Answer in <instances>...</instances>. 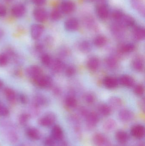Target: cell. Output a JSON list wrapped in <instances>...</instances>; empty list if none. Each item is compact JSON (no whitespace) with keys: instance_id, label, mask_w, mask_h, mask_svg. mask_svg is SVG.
Segmentation results:
<instances>
[{"instance_id":"11","label":"cell","mask_w":145,"mask_h":146,"mask_svg":"<svg viewBox=\"0 0 145 146\" xmlns=\"http://www.w3.org/2000/svg\"><path fill=\"white\" fill-rule=\"evenodd\" d=\"M96 13L100 19L105 20L109 17L110 11L107 5L104 3H100L97 7Z\"/></svg>"},{"instance_id":"1","label":"cell","mask_w":145,"mask_h":146,"mask_svg":"<svg viewBox=\"0 0 145 146\" xmlns=\"http://www.w3.org/2000/svg\"><path fill=\"white\" fill-rule=\"evenodd\" d=\"M33 82L38 87L41 88H49L52 87L53 81L49 76L42 75L38 78L33 80Z\"/></svg>"},{"instance_id":"52","label":"cell","mask_w":145,"mask_h":146,"mask_svg":"<svg viewBox=\"0 0 145 146\" xmlns=\"http://www.w3.org/2000/svg\"><path fill=\"white\" fill-rule=\"evenodd\" d=\"M32 2L38 6L43 5L46 2V0H32Z\"/></svg>"},{"instance_id":"36","label":"cell","mask_w":145,"mask_h":146,"mask_svg":"<svg viewBox=\"0 0 145 146\" xmlns=\"http://www.w3.org/2000/svg\"><path fill=\"white\" fill-rule=\"evenodd\" d=\"M41 61L45 66L49 67L51 66L52 60L49 55L47 54H43L41 56Z\"/></svg>"},{"instance_id":"35","label":"cell","mask_w":145,"mask_h":146,"mask_svg":"<svg viewBox=\"0 0 145 146\" xmlns=\"http://www.w3.org/2000/svg\"><path fill=\"white\" fill-rule=\"evenodd\" d=\"M135 49V46L132 43L126 44L120 48V51L122 53H129L133 52Z\"/></svg>"},{"instance_id":"29","label":"cell","mask_w":145,"mask_h":146,"mask_svg":"<svg viewBox=\"0 0 145 146\" xmlns=\"http://www.w3.org/2000/svg\"><path fill=\"white\" fill-rule=\"evenodd\" d=\"M98 110L100 114L104 116H108L112 113L110 106L106 104H101L98 107Z\"/></svg>"},{"instance_id":"22","label":"cell","mask_w":145,"mask_h":146,"mask_svg":"<svg viewBox=\"0 0 145 146\" xmlns=\"http://www.w3.org/2000/svg\"><path fill=\"white\" fill-rule=\"evenodd\" d=\"M132 66L135 71L138 72H142L144 68V60L140 56L135 57L132 62Z\"/></svg>"},{"instance_id":"31","label":"cell","mask_w":145,"mask_h":146,"mask_svg":"<svg viewBox=\"0 0 145 146\" xmlns=\"http://www.w3.org/2000/svg\"><path fill=\"white\" fill-rule=\"evenodd\" d=\"M78 48L82 53H88L91 51L92 47L89 42L87 41H83L79 44Z\"/></svg>"},{"instance_id":"27","label":"cell","mask_w":145,"mask_h":146,"mask_svg":"<svg viewBox=\"0 0 145 146\" xmlns=\"http://www.w3.org/2000/svg\"><path fill=\"white\" fill-rule=\"evenodd\" d=\"M84 23L86 26L91 30L96 31L97 29V24L94 19L91 16H86L84 19Z\"/></svg>"},{"instance_id":"46","label":"cell","mask_w":145,"mask_h":146,"mask_svg":"<svg viewBox=\"0 0 145 146\" xmlns=\"http://www.w3.org/2000/svg\"><path fill=\"white\" fill-rule=\"evenodd\" d=\"M44 45L42 43L37 42L35 45V50L37 53H41L43 52Z\"/></svg>"},{"instance_id":"45","label":"cell","mask_w":145,"mask_h":146,"mask_svg":"<svg viewBox=\"0 0 145 146\" xmlns=\"http://www.w3.org/2000/svg\"><path fill=\"white\" fill-rule=\"evenodd\" d=\"M54 42L53 38L51 36H46L44 39V44L48 47L52 45Z\"/></svg>"},{"instance_id":"48","label":"cell","mask_w":145,"mask_h":146,"mask_svg":"<svg viewBox=\"0 0 145 146\" xmlns=\"http://www.w3.org/2000/svg\"><path fill=\"white\" fill-rule=\"evenodd\" d=\"M55 140L52 137H48L45 139L44 144L46 146H54Z\"/></svg>"},{"instance_id":"41","label":"cell","mask_w":145,"mask_h":146,"mask_svg":"<svg viewBox=\"0 0 145 146\" xmlns=\"http://www.w3.org/2000/svg\"><path fill=\"white\" fill-rule=\"evenodd\" d=\"M84 101L89 104H92L95 101V97L91 93H87L84 95Z\"/></svg>"},{"instance_id":"24","label":"cell","mask_w":145,"mask_h":146,"mask_svg":"<svg viewBox=\"0 0 145 146\" xmlns=\"http://www.w3.org/2000/svg\"><path fill=\"white\" fill-rule=\"evenodd\" d=\"M109 105L111 108L118 109L122 106V100L120 98L117 97H112L109 100Z\"/></svg>"},{"instance_id":"9","label":"cell","mask_w":145,"mask_h":146,"mask_svg":"<svg viewBox=\"0 0 145 146\" xmlns=\"http://www.w3.org/2000/svg\"><path fill=\"white\" fill-rule=\"evenodd\" d=\"M64 27L66 30L68 31H75L79 28V21L76 18H69L66 21Z\"/></svg>"},{"instance_id":"32","label":"cell","mask_w":145,"mask_h":146,"mask_svg":"<svg viewBox=\"0 0 145 146\" xmlns=\"http://www.w3.org/2000/svg\"><path fill=\"white\" fill-rule=\"evenodd\" d=\"M106 38L104 36L100 35L96 37L94 40V44L98 47H102L105 46L107 43Z\"/></svg>"},{"instance_id":"19","label":"cell","mask_w":145,"mask_h":146,"mask_svg":"<svg viewBox=\"0 0 145 146\" xmlns=\"http://www.w3.org/2000/svg\"><path fill=\"white\" fill-rule=\"evenodd\" d=\"M133 34L135 39L138 41H142L144 39L145 37L144 28L142 27L135 26Z\"/></svg>"},{"instance_id":"33","label":"cell","mask_w":145,"mask_h":146,"mask_svg":"<svg viewBox=\"0 0 145 146\" xmlns=\"http://www.w3.org/2000/svg\"><path fill=\"white\" fill-rule=\"evenodd\" d=\"M65 104L67 107L72 109L76 107L77 104V102L75 97L70 95L66 99Z\"/></svg>"},{"instance_id":"15","label":"cell","mask_w":145,"mask_h":146,"mask_svg":"<svg viewBox=\"0 0 145 146\" xmlns=\"http://www.w3.org/2000/svg\"><path fill=\"white\" fill-rule=\"evenodd\" d=\"M103 84L106 88L113 89L117 87L119 84V81L116 77L108 76L104 79Z\"/></svg>"},{"instance_id":"21","label":"cell","mask_w":145,"mask_h":146,"mask_svg":"<svg viewBox=\"0 0 145 146\" xmlns=\"http://www.w3.org/2000/svg\"><path fill=\"white\" fill-rule=\"evenodd\" d=\"M117 141L121 144H125L127 142L129 139V135L126 131L118 130L115 134Z\"/></svg>"},{"instance_id":"56","label":"cell","mask_w":145,"mask_h":146,"mask_svg":"<svg viewBox=\"0 0 145 146\" xmlns=\"http://www.w3.org/2000/svg\"><path fill=\"white\" fill-rule=\"evenodd\" d=\"M3 85H4V83H3V81L2 80H1L0 79V90L2 89L3 87Z\"/></svg>"},{"instance_id":"7","label":"cell","mask_w":145,"mask_h":146,"mask_svg":"<svg viewBox=\"0 0 145 146\" xmlns=\"http://www.w3.org/2000/svg\"><path fill=\"white\" fill-rule=\"evenodd\" d=\"M44 27L40 24H34L31 27L30 33L31 38L34 40H37L43 33Z\"/></svg>"},{"instance_id":"16","label":"cell","mask_w":145,"mask_h":146,"mask_svg":"<svg viewBox=\"0 0 145 146\" xmlns=\"http://www.w3.org/2000/svg\"><path fill=\"white\" fill-rule=\"evenodd\" d=\"M50 66L53 72L55 73L61 72L65 69V64L60 59H56L52 61Z\"/></svg>"},{"instance_id":"47","label":"cell","mask_w":145,"mask_h":146,"mask_svg":"<svg viewBox=\"0 0 145 146\" xmlns=\"http://www.w3.org/2000/svg\"><path fill=\"white\" fill-rule=\"evenodd\" d=\"M20 102L23 104H26L28 102V98L26 95L24 94H20L18 96Z\"/></svg>"},{"instance_id":"17","label":"cell","mask_w":145,"mask_h":146,"mask_svg":"<svg viewBox=\"0 0 145 146\" xmlns=\"http://www.w3.org/2000/svg\"><path fill=\"white\" fill-rule=\"evenodd\" d=\"M52 137L55 140L60 141L64 138V132L60 126L55 125L52 130Z\"/></svg>"},{"instance_id":"39","label":"cell","mask_w":145,"mask_h":146,"mask_svg":"<svg viewBox=\"0 0 145 146\" xmlns=\"http://www.w3.org/2000/svg\"><path fill=\"white\" fill-rule=\"evenodd\" d=\"M9 58L6 53L0 54V67H3L7 65Z\"/></svg>"},{"instance_id":"43","label":"cell","mask_w":145,"mask_h":146,"mask_svg":"<svg viewBox=\"0 0 145 146\" xmlns=\"http://www.w3.org/2000/svg\"><path fill=\"white\" fill-rule=\"evenodd\" d=\"M9 114V111L8 109L0 103V116H7Z\"/></svg>"},{"instance_id":"5","label":"cell","mask_w":145,"mask_h":146,"mask_svg":"<svg viewBox=\"0 0 145 146\" xmlns=\"http://www.w3.org/2000/svg\"><path fill=\"white\" fill-rule=\"evenodd\" d=\"M86 118L87 127L89 129H92L96 127L100 120L98 115L93 111L89 112Z\"/></svg>"},{"instance_id":"38","label":"cell","mask_w":145,"mask_h":146,"mask_svg":"<svg viewBox=\"0 0 145 146\" xmlns=\"http://www.w3.org/2000/svg\"><path fill=\"white\" fill-rule=\"evenodd\" d=\"M124 14V13L122 11L117 9L113 11L112 13V17L116 22H117L121 19Z\"/></svg>"},{"instance_id":"30","label":"cell","mask_w":145,"mask_h":146,"mask_svg":"<svg viewBox=\"0 0 145 146\" xmlns=\"http://www.w3.org/2000/svg\"><path fill=\"white\" fill-rule=\"evenodd\" d=\"M132 4L135 9H136L140 13L144 16V7L140 0H132Z\"/></svg>"},{"instance_id":"10","label":"cell","mask_w":145,"mask_h":146,"mask_svg":"<svg viewBox=\"0 0 145 146\" xmlns=\"http://www.w3.org/2000/svg\"><path fill=\"white\" fill-rule=\"evenodd\" d=\"M33 15L35 19L39 22H43L46 21L48 18V14L44 9L37 8L34 9Z\"/></svg>"},{"instance_id":"18","label":"cell","mask_w":145,"mask_h":146,"mask_svg":"<svg viewBox=\"0 0 145 146\" xmlns=\"http://www.w3.org/2000/svg\"><path fill=\"white\" fill-rule=\"evenodd\" d=\"M26 12L25 7L22 4H17L13 7L11 13L13 16L16 18H20L24 15Z\"/></svg>"},{"instance_id":"40","label":"cell","mask_w":145,"mask_h":146,"mask_svg":"<svg viewBox=\"0 0 145 146\" xmlns=\"http://www.w3.org/2000/svg\"><path fill=\"white\" fill-rule=\"evenodd\" d=\"M30 115L27 113H23L20 115L19 118V121L21 125H25L30 120Z\"/></svg>"},{"instance_id":"37","label":"cell","mask_w":145,"mask_h":146,"mask_svg":"<svg viewBox=\"0 0 145 146\" xmlns=\"http://www.w3.org/2000/svg\"><path fill=\"white\" fill-rule=\"evenodd\" d=\"M106 65L110 69H114L117 65V61L116 59L113 57H108L106 60Z\"/></svg>"},{"instance_id":"55","label":"cell","mask_w":145,"mask_h":146,"mask_svg":"<svg viewBox=\"0 0 145 146\" xmlns=\"http://www.w3.org/2000/svg\"><path fill=\"white\" fill-rule=\"evenodd\" d=\"M3 35H4V32L0 28V40L2 38Z\"/></svg>"},{"instance_id":"28","label":"cell","mask_w":145,"mask_h":146,"mask_svg":"<svg viewBox=\"0 0 145 146\" xmlns=\"http://www.w3.org/2000/svg\"><path fill=\"white\" fill-rule=\"evenodd\" d=\"M26 134L30 139L34 140H39L41 137V135L39 131L34 128L28 129L26 131Z\"/></svg>"},{"instance_id":"58","label":"cell","mask_w":145,"mask_h":146,"mask_svg":"<svg viewBox=\"0 0 145 146\" xmlns=\"http://www.w3.org/2000/svg\"><path fill=\"white\" fill-rule=\"evenodd\" d=\"M89 1H93V0H89ZM99 1H104V0H99Z\"/></svg>"},{"instance_id":"57","label":"cell","mask_w":145,"mask_h":146,"mask_svg":"<svg viewBox=\"0 0 145 146\" xmlns=\"http://www.w3.org/2000/svg\"><path fill=\"white\" fill-rule=\"evenodd\" d=\"M5 1H12L13 0H5Z\"/></svg>"},{"instance_id":"3","label":"cell","mask_w":145,"mask_h":146,"mask_svg":"<svg viewBox=\"0 0 145 146\" xmlns=\"http://www.w3.org/2000/svg\"><path fill=\"white\" fill-rule=\"evenodd\" d=\"M93 141L96 146H112L108 138L100 133L95 134L93 136Z\"/></svg>"},{"instance_id":"8","label":"cell","mask_w":145,"mask_h":146,"mask_svg":"<svg viewBox=\"0 0 145 146\" xmlns=\"http://www.w3.org/2000/svg\"><path fill=\"white\" fill-rule=\"evenodd\" d=\"M75 8V5L73 1L66 0L62 2L60 4V9L63 14H69L72 13Z\"/></svg>"},{"instance_id":"4","label":"cell","mask_w":145,"mask_h":146,"mask_svg":"<svg viewBox=\"0 0 145 146\" xmlns=\"http://www.w3.org/2000/svg\"><path fill=\"white\" fill-rule=\"evenodd\" d=\"M56 121V116L52 112H49L41 117L39 123L43 127H48L52 126Z\"/></svg>"},{"instance_id":"13","label":"cell","mask_w":145,"mask_h":146,"mask_svg":"<svg viewBox=\"0 0 145 146\" xmlns=\"http://www.w3.org/2000/svg\"><path fill=\"white\" fill-rule=\"evenodd\" d=\"M118 116L121 121L123 122H128L133 119L134 114L128 109H123L120 111Z\"/></svg>"},{"instance_id":"6","label":"cell","mask_w":145,"mask_h":146,"mask_svg":"<svg viewBox=\"0 0 145 146\" xmlns=\"http://www.w3.org/2000/svg\"><path fill=\"white\" fill-rule=\"evenodd\" d=\"M133 137L138 139H141L145 136V129L144 127L140 124H137L132 127L130 131Z\"/></svg>"},{"instance_id":"54","label":"cell","mask_w":145,"mask_h":146,"mask_svg":"<svg viewBox=\"0 0 145 146\" xmlns=\"http://www.w3.org/2000/svg\"><path fill=\"white\" fill-rule=\"evenodd\" d=\"M69 53V50L67 49L63 48L62 49V50L60 51V54L62 56H65L67 55Z\"/></svg>"},{"instance_id":"23","label":"cell","mask_w":145,"mask_h":146,"mask_svg":"<svg viewBox=\"0 0 145 146\" xmlns=\"http://www.w3.org/2000/svg\"><path fill=\"white\" fill-rule=\"evenodd\" d=\"M117 123L115 121L112 119H109L104 122L103 128L106 132L113 131L116 127Z\"/></svg>"},{"instance_id":"49","label":"cell","mask_w":145,"mask_h":146,"mask_svg":"<svg viewBox=\"0 0 145 146\" xmlns=\"http://www.w3.org/2000/svg\"><path fill=\"white\" fill-rule=\"evenodd\" d=\"M7 13V9L5 7L1 4H0V17H4Z\"/></svg>"},{"instance_id":"20","label":"cell","mask_w":145,"mask_h":146,"mask_svg":"<svg viewBox=\"0 0 145 146\" xmlns=\"http://www.w3.org/2000/svg\"><path fill=\"white\" fill-rule=\"evenodd\" d=\"M119 82L122 85L127 87H131L135 84L134 79L128 75L122 76L120 78Z\"/></svg>"},{"instance_id":"34","label":"cell","mask_w":145,"mask_h":146,"mask_svg":"<svg viewBox=\"0 0 145 146\" xmlns=\"http://www.w3.org/2000/svg\"><path fill=\"white\" fill-rule=\"evenodd\" d=\"M63 13L60 8H56L52 10L50 15V18L54 21H57L61 19Z\"/></svg>"},{"instance_id":"25","label":"cell","mask_w":145,"mask_h":146,"mask_svg":"<svg viewBox=\"0 0 145 146\" xmlns=\"http://www.w3.org/2000/svg\"><path fill=\"white\" fill-rule=\"evenodd\" d=\"M4 94L5 97L8 101L12 102L16 99V94L14 90L10 88L7 87L4 88Z\"/></svg>"},{"instance_id":"26","label":"cell","mask_w":145,"mask_h":146,"mask_svg":"<svg viewBox=\"0 0 145 146\" xmlns=\"http://www.w3.org/2000/svg\"><path fill=\"white\" fill-rule=\"evenodd\" d=\"M99 66V60L96 57H92L89 59L87 62V66L89 69L91 71L97 70Z\"/></svg>"},{"instance_id":"14","label":"cell","mask_w":145,"mask_h":146,"mask_svg":"<svg viewBox=\"0 0 145 146\" xmlns=\"http://www.w3.org/2000/svg\"><path fill=\"white\" fill-rule=\"evenodd\" d=\"M48 99L43 94H38L35 95L32 100V104L35 106L40 107L41 106H44L49 104Z\"/></svg>"},{"instance_id":"42","label":"cell","mask_w":145,"mask_h":146,"mask_svg":"<svg viewBox=\"0 0 145 146\" xmlns=\"http://www.w3.org/2000/svg\"><path fill=\"white\" fill-rule=\"evenodd\" d=\"M134 92L135 94L138 96H141L144 94V86L140 84L137 85L135 87Z\"/></svg>"},{"instance_id":"44","label":"cell","mask_w":145,"mask_h":146,"mask_svg":"<svg viewBox=\"0 0 145 146\" xmlns=\"http://www.w3.org/2000/svg\"><path fill=\"white\" fill-rule=\"evenodd\" d=\"M65 69L66 75L68 77H71L75 74L76 69L74 67L69 66Z\"/></svg>"},{"instance_id":"12","label":"cell","mask_w":145,"mask_h":146,"mask_svg":"<svg viewBox=\"0 0 145 146\" xmlns=\"http://www.w3.org/2000/svg\"><path fill=\"white\" fill-rule=\"evenodd\" d=\"M116 23L120 24L124 28L135 27V21L134 19L132 16L124 14L121 19Z\"/></svg>"},{"instance_id":"53","label":"cell","mask_w":145,"mask_h":146,"mask_svg":"<svg viewBox=\"0 0 145 146\" xmlns=\"http://www.w3.org/2000/svg\"><path fill=\"white\" fill-rule=\"evenodd\" d=\"M139 106L140 108H141L143 110H144L145 109V101L144 99L140 100L139 102L138 103Z\"/></svg>"},{"instance_id":"51","label":"cell","mask_w":145,"mask_h":146,"mask_svg":"<svg viewBox=\"0 0 145 146\" xmlns=\"http://www.w3.org/2000/svg\"><path fill=\"white\" fill-rule=\"evenodd\" d=\"M52 91L54 94L55 96H59L61 93V90H60L59 88L58 87H54V88H53Z\"/></svg>"},{"instance_id":"50","label":"cell","mask_w":145,"mask_h":146,"mask_svg":"<svg viewBox=\"0 0 145 146\" xmlns=\"http://www.w3.org/2000/svg\"><path fill=\"white\" fill-rule=\"evenodd\" d=\"M80 113L81 115L82 116L84 117H86L87 115L89 113V111H88L86 108L84 107H82V108H80Z\"/></svg>"},{"instance_id":"2","label":"cell","mask_w":145,"mask_h":146,"mask_svg":"<svg viewBox=\"0 0 145 146\" xmlns=\"http://www.w3.org/2000/svg\"><path fill=\"white\" fill-rule=\"evenodd\" d=\"M26 72L32 80L43 75L42 69L37 65H31L28 67L26 70Z\"/></svg>"}]
</instances>
